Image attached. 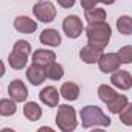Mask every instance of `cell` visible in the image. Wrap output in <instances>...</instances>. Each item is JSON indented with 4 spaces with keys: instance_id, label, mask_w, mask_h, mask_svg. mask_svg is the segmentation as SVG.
Segmentation results:
<instances>
[{
    "instance_id": "7402d4cb",
    "label": "cell",
    "mask_w": 132,
    "mask_h": 132,
    "mask_svg": "<svg viewBox=\"0 0 132 132\" xmlns=\"http://www.w3.org/2000/svg\"><path fill=\"white\" fill-rule=\"evenodd\" d=\"M117 95H118V92L113 90V89H112L110 86H107V84H103V86L98 87V96H100V100H101L104 104L110 103Z\"/></svg>"
},
{
    "instance_id": "ba28073f",
    "label": "cell",
    "mask_w": 132,
    "mask_h": 132,
    "mask_svg": "<svg viewBox=\"0 0 132 132\" xmlns=\"http://www.w3.org/2000/svg\"><path fill=\"white\" fill-rule=\"evenodd\" d=\"M8 93L16 103H23L28 98V89L22 79H13L8 86Z\"/></svg>"
},
{
    "instance_id": "e0dca14e",
    "label": "cell",
    "mask_w": 132,
    "mask_h": 132,
    "mask_svg": "<svg viewBox=\"0 0 132 132\" xmlns=\"http://www.w3.org/2000/svg\"><path fill=\"white\" fill-rule=\"evenodd\" d=\"M23 115H25L30 121H37V120H40V117H42V109L39 107L37 103L30 101V103H27L25 107H23Z\"/></svg>"
},
{
    "instance_id": "8992f818",
    "label": "cell",
    "mask_w": 132,
    "mask_h": 132,
    "mask_svg": "<svg viewBox=\"0 0 132 132\" xmlns=\"http://www.w3.org/2000/svg\"><path fill=\"white\" fill-rule=\"evenodd\" d=\"M62 30L70 39H76L82 34L84 25H82V20L78 16H67L62 22Z\"/></svg>"
},
{
    "instance_id": "3957f363",
    "label": "cell",
    "mask_w": 132,
    "mask_h": 132,
    "mask_svg": "<svg viewBox=\"0 0 132 132\" xmlns=\"http://www.w3.org/2000/svg\"><path fill=\"white\" fill-rule=\"evenodd\" d=\"M31 54V45L27 40H17L13 47L11 54L8 56V64L14 70H22L27 67L28 57Z\"/></svg>"
},
{
    "instance_id": "9a60e30c",
    "label": "cell",
    "mask_w": 132,
    "mask_h": 132,
    "mask_svg": "<svg viewBox=\"0 0 132 132\" xmlns=\"http://www.w3.org/2000/svg\"><path fill=\"white\" fill-rule=\"evenodd\" d=\"M59 95H62V98H65L67 101H75L79 96V86L76 82H72V81L64 82L62 87H61Z\"/></svg>"
},
{
    "instance_id": "ffe728a7",
    "label": "cell",
    "mask_w": 132,
    "mask_h": 132,
    "mask_svg": "<svg viewBox=\"0 0 132 132\" xmlns=\"http://www.w3.org/2000/svg\"><path fill=\"white\" fill-rule=\"evenodd\" d=\"M84 17L89 23L92 22H101V20H106V11L103 8H90V10H86L84 13Z\"/></svg>"
},
{
    "instance_id": "d6986e66",
    "label": "cell",
    "mask_w": 132,
    "mask_h": 132,
    "mask_svg": "<svg viewBox=\"0 0 132 132\" xmlns=\"http://www.w3.org/2000/svg\"><path fill=\"white\" fill-rule=\"evenodd\" d=\"M127 103H129L127 96H126V95H120V93H118V95H117L110 103H107L106 106H107V109H109V112H110V113H118V112H120L126 104H127Z\"/></svg>"
},
{
    "instance_id": "603a6c76",
    "label": "cell",
    "mask_w": 132,
    "mask_h": 132,
    "mask_svg": "<svg viewBox=\"0 0 132 132\" xmlns=\"http://www.w3.org/2000/svg\"><path fill=\"white\" fill-rule=\"evenodd\" d=\"M117 28H118V31H120L121 34L129 36V34L132 33V19H130L129 16H121V17H118V20H117Z\"/></svg>"
},
{
    "instance_id": "9c48e42d",
    "label": "cell",
    "mask_w": 132,
    "mask_h": 132,
    "mask_svg": "<svg viewBox=\"0 0 132 132\" xmlns=\"http://www.w3.org/2000/svg\"><path fill=\"white\" fill-rule=\"evenodd\" d=\"M103 53H104V48L96 47V45H92V44H87V45H84L81 48L79 57L86 64H95V62H98V59H100V56Z\"/></svg>"
},
{
    "instance_id": "7c38bea8",
    "label": "cell",
    "mask_w": 132,
    "mask_h": 132,
    "mask_svg": "<svg viewBox=\"0 0 132 132\" xmlns=\"http://www.w3.org/2000/svg\"><path fill=\"white\" fill-rule=\"evenodd\" d=\"M39 100H40L45 106H48V107H56V106L59 104V92H57L53 86H48V87H45V89L40 90Z\"/></svg>"
},
{
    "instance_id": "2e32d148",
    "label": "cell",
    "mask_w": 132,
    "mask_h": 132,
    "mask_svg": "<svg viewBox=\"0 0 132 132\" xmlns=\"http://www.w3.org/2000/svg\"><path fill=\"white\" fill-rule=\"evenodd\" d=\"M40 42L44 45H48V47H57L61 44V34L53 30V28H48V30H44L40 33Z\"/></svg>"
},
{
    "instance_id": "44dd1931",
    "label": "cell",
    "mask_w": 132,
    "mask_h": 132,
    "mask_svg": "<svg viewBox=\"0 0 132 132\" xmlns=\"http://www.w3.org/2000/svg\"><path fill=\"white\" fill-rule=\"evenodd\" d=\"M17 110V106H16V101L11 100V98H3L0 100V115L3 117H11L14 115Z\"/></svg>"
},
{
    "instance_id": "7a4b0ae2",
    "label": "cell",
    "mask_w": 132,
    "mask_h": 132,
    "mask_svg": "<svg viewBox=\"0 0 132 132\" xmlns=\"http://www.w3.org/2000/svg\"><path fill=\"white\" fill-rule=\"evenodd\" d=\"M81 123H82V127L86 129L95 127V126L107 127L110 126V118L98 106H86L81 109Z\"/></svg>"
},
{
    "instance_id": "5b68a950",
    "label": "cell",
    "mask_w": 132,
    "mask_h": 132,
    "mask_svg": "<svg viewBox=\"0 0 132 132\" xmlns=\"http://www.w3.org/2000/svg\"><path fill=\"white\" fill-rule=\"evenodd\" d=\"M33 14L36 16L37 20H40L44 23H50L56 17V8L48 0H42V2H37L33 6Z\"/></svg>"
},
{
    "instance_id": "83f0119b",
    "label": "cell",
    "mask_w": 132,
    "mask_h": 132,
    "mask_svg": "<svg viewBox=\"0 0 132 132\" xmlns=\"http://www.w3.org/2000/svg\"><path fill=\"white\" fill-rule=\"evenodd\" d=\"M5 75V64H3V61L0 59V78H2Z\"/></svg>"
},
{
    "instance_id": "277c9868",
    "label": "cell",
    "mask_w": 132,
    "mask_h": 132,
    "mask_svg": "<svg viewBox=\"0 0 132 132\" xmlns=\"http://www.w3.org/2000/svg\"><path fill=\"white\" fill-rule=\"evenodd\" d=\"M56 124L62 132H72L76 129L78 126V120H76V110L73 107H70L69 104H62L57 107V113H56Z\"/></svg>"
},
{
    "instance_id": "d4e9b609",
    "label": "cell",
    "mask_w": 132,
    "mask_h": 132,
    "mask_svg": "<svg viewBox=\"0 0 132 132\" xmlns=\"http://www.w3.org/2000/svg\"><path fill=\"white\" fill-rule=\"evenodd\" d=\"M121 64H130L132 62V47L130 45H124L123 48H120V51L117 53Z\"/></svg>"
},
{
    "instance_id": "52a82bcc",
    "label": "cell",
    "mask_w": 132,
    "mask_h": 132,
    "mask_svg": "<svg viewBox=\"0 0 132 132\" xmlns=\"http://www.w3.org/2000/svg\"><path fill=\"white\" fill-rule=\"evenodd\" d=\"M98 65L103 73H112L120 69L121 61L117 53H103L98 59Z\"/></svg>"
},
{
    "instance_id": "8fae6325",
    "label": "cell",
    "mask_w": 132,
    "mask_h": 132,
    "mask_svg": "<svg viewBox=\"0 0 132 132\" xmlns=\"http://www.w3.org/2000/svg\"><path fill=\"white\" fill-rule=\"evenodd\" d=\"M14 28L19 31V33H23V34H33L36 30H37V22L27 17V16H19L14 19Z\"/></svg>"
},
{
    "instance_id": "484cf974",
    "label": "cell",
    "mask_w": 132,
    "mask_h": 132,
    "mask_svg": "<svg viewBox=\"0 0 132 132\" xmlns=\"http://www.w3.org/2000/svg\"><path fill=\"white\" fill-rule=\"evenodd\" d=\"M98 5V0H81V6L84 10H90V8H95Z\"/></svg>"
},
{
    "instance_id": "6da1fadb",
    "label": "cell",
    "mask_w": 132,
    "mask_h": 132,
    "mask_svg": "<svg viewBox=\"0 0 132 132\" xmlns=\"http://www.w3.org/2000/svg\"><path fill=\"white\" fill-rule=\"evenodd\" d=\"M86 36H87L89 44L104 48V47L109 44L110 37H112V28H110V25H109L106 20L92 22V23H89V27L86 28Z\"/></svg>"
},
{
    "instance_id": "5bb4252c",
    "label": "cell",
    "mask_w": 132,
    "mask_h": 132,
    "mask_svg": "<svg viewBox=\"0 0 132 132\" xmlns=\"http://www.w3.org/2000/svg\"><path fill=\"white\" fill-rule=\"evenodd\" d=\"M33 64H37V65H42V67H47L48 64L54 62L56 61V54L50 50H36L33 53V57H31Z\"/></svg>"
},
{
    "instance_id": "4fadbf2b",
    "label": "cell",
    "mask_w": 132,
    "mask_h": 132,
    "mask_svg": "<svg viewBox=\"0 0 132 132\" xmlns=\"http://www.w3.org/2000/svg\"><path fill=\"white\" fill-rule=\"evenodd\" d=\"M27 78L28 81L33 84V86H39L45 81V67L42 65H37V64H31L28 70H27Z\"/></svg>"
},
{
    "instance_id": "ac0fdd59",
    "label": "cell",
    "mask_w": 132,
    "mask_h": 132,
    "mask_svg": "<svg viewBox=\"0 0 132 132\" xmlns=\"http://www.w3.org/2000/svg\"><path fill=\"white\" fill-rule=\"evenodd\" d=\"M45 76H47L48 79H51V81L61 79V78L64 76V69H62V65L57 64L56 61L51 62V64H48L47 67H45Z\"/></svg>"
},
{
    "instance_id": "f1b7e54d",
    "label": "cell",
    "mask_w": 132,
    "mask_h": 132,
    "mask_svg": "<svg viewBox=\"0 0 132 132\" xmlns=\"http://www.w3.org/2000/svg\"><path fill=\"white\" fill-rule=\"evenodd\" d=\"M98 2H101L103 5H112V3L115 2V0H98Z\"/></svg>"
},
{
    "instance_id": "cb8c5ba5",
    "label": "cell",
    "mask_w": 132,
    "mask_h": 132,
    "mask_svg": "<svg viewBox=\"0 0 132 132\" xmlns=\"http://www.w3.org/2000/svg\"><path fill=\"white\" fill-rule=\"evenodd\" d=\"M118 115H120V120H121V123L123 124H126V126H132V106L127 103L120 112H118Z\"/></svg>"
},
{
    "instance_id": "30bf717a",
    "label": "cell",
    "mask_w": 132,
    "mask_h": 132,
    "mask_svg": "<svg viewBox=\"0 0 132 132\" xmlns=\"http://www.w3.org/2000/svg\"><path fill=\"white\" fill-rule=\"evenodd\" d=\"M110 82H112L117 89H120V90H129V89L132 87V76H130L129 72L118 69V70L112 72Z\"/></svg>"
},
{
    "instance_id": "4316f807",
    "label": "cell",
    "mask_w": 132,
    "mask_h": 132,
    "mask_svg": "<svg viewBox=\"0 0 132 132\" xmlns=\"http://www.w3.org/2000/svg\"><path fill=\"white\" fill-rule=\"evenodd\" d=\"M75 2L76 0H57V5L61 8H64V10H69V8H72L75 5Z\"/></svg>"
}]
</instances>
